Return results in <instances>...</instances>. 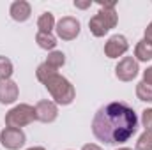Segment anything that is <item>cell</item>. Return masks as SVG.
I'll return each mask as SVG.
<instances>
[{
	"instance_id": "ba28073f",
	"label": "cell",
	"mask_w": 152,
	"mask_h": 150,
	"mask_svg": "<svg viewBox=\"0 0 152 150\" xmlns=\"http://www.w3.org/2000/svg\"><path fill=\"white\" fill-rule=\"evenodd\" d=\"M129 50V42L124 36H112L104 44V55L108 58H118Z\"/></svg>"
},
{
	"instance_id": "52a82bcc",
	"label": "cell",
	"mask_w": 152,
	"mask_h": 150,
	"mask_svg": "<svg viewBox=\"0 0 152 150\" xmlns=\"http://www.w3.org/2000/svg\"><path fill=\"white\" fill-rule=\"evenodd\" d=\"M138 71H140V67H138L136 58L134 57H124L115 67V76L120 81H133L138 76Z\"/></svg>"
},
{
	"instance_id": "ffe728a7",
	"label": "cell",
	"mask_w": 152,
	"mask_h": 150,
	"mask_svg": "<svg viewBox=\"0 0 152 150\" xmlns=\"http://www.w3.org/2000/svg\"><path fill=\"white\" fill-rule=\"evenodd\" d=\"M142 124L145 127V131H152V108H147L142 113Z\"/></svg>"
},
{
	"instance_id": "7a4b0ae2",
	"label": "cell",
	"mask_w": 152,
	"mask_h": 150,
	"mask_svg": "<svg viewBox=\"0 0 152 150\" xmlns=\"http://www.w3.org/2000/svg\"><path fill=\"white\" fill-rule=\"evenodd\" d=\"M44 87L51 94V97L55 99V104L67 106V104H71L75 101V97H76V90H75V87L71 85V81L67 78L60 76L58 73L50 76L44 81Z\"/></svg>"
},
{
	"instance_id": "484cf974",
	"label": "cell",
	"mask_w": 152,
	"mask_h": 150,
	"mask_svg": "<svg viewBox=\"0 0 152 150\" xmlns=\"http://www.w3.org/2000/svg\"><path fill=\"white\" fill-rule=\"evenodd\" d=\"M118 150H131V149H126V147H124V149H118Z\"/></svg>"
},
{
	"instance_id": "9c48e42d",
	"label": "cell",
	"mask_w": 152,
	"mask_h": 150,
	"mask_svg": "<svg viewBox=\"0 0 152 150\" xmlns=\"http://www.w3.org/2000/svg\"><path fill=\"white\" fill-rule=\"evenodd\" d=\"M34 110H36V120L44 124H50L58 117V108L53 101H39Z\"/></svg>"
},
{
	"instance_id": "5bb4252c",
	"label": "cell",
	"mask_w": 152,
	"mask_h": 150,
	"mask_svg": "<svg viewBox=\"0 0 152 150\" xmlns=\"http://www.w3.org/2000/svg\"><path fill=\"white\" fill-rule=\"evenodd\" d=\"M37 28H39V32H48V34H51V30L55 28V18H53L51 12H42V14L39 16Z\"/></svg>"
},
{
	"instance_id": "d4e9b609",
	"label": "cell",
	"mask_w": 152,
	"mask_h": 150,
	"mask_svg": "<svg viewBox=\"0 0 152 150\" xmlns=\"http://www.w3.org/2000/svg\"><path fill=\"white\" fill-rule=\"evenodd\" d=\"M27 150H46V149H42V147H32V149H27Z\"/></svg>"
},
{
	"instance_id": "cb8c5ba5",
	"label": "cell",
	"mask_w": 152,
	"mask_h": 150,
	"mask_svg": "<svg viewBox=\"0 0 152 150\" xmlns=\"http://www.w3.org/2000/svg\"><path fill=\"white\" fill-rule=\"evenodd\" d=\"M81 150H103V149L97 147V145H94V143H87V145H83V149Z\"/></svg>"
},
{
	"instance_id": "e0dca14e",
	"label": "cell",
	"mask_w": 152,
	"mask_h": 150,
	"mask_svg": "<svg viewBox=\"0 0 152 150\" xmlns=\"http://www.w3.org/2000/svg\"><path fill=\"white\" fill-rule=\"evenodd\" d=\"M12 71H14L12 69V62L7 57L0 55V79H11Z\"/></svg>"
},
{
	"instance_id": "d6986e66",
	"label": "cell",
	"mask_w": 152,
	"mask_h": 150,
	"mask_svg": "<svg viewBox=\"0 0 152 150\" xmlns=\"http://www.w3.org/2000/svg\"><path fill=\"white\" fill-rule=\"evenodd\" d=\"M136 150H152V131H145L138 141H136Z\"/></svg>"
},
{
	"instance_id": "44dd1931",
	"label": "cell",
	"mask_w": 152,
	"mask_h": 150,
	"mask_svg": "<svg viewBox=\"0 0 152 150\" xmlns=\"http://www.w3.org/2000/svg\"><path fill=\"white\" fill-rule=\"evenodd\" d=\"M143 81L152 87V67H147V69L143 71Z\"/></svg>"
},
{
	"instance_id": "7c38bea8",
	"label": "cell",
	"mask_w": 152,
	"mask_h": 150,
	"mask_svg": "<svg viewBox=\"0 0 152 150\" xmlns=\"http://www.w3.org/2000/svg\"><path fill=\"white\" fill-rule=\"evenodd\" d=\"M134 57H136V62L152 60V41H147V39L138 41V44L134 48Z\"/></svg>"
},
{
	"instance_id": "8992f818",
	"label": "cell",
	"mask_w": 152,
	"mask_h": 150,
	"mask_svg": "<svg viewBox=\"0 0 152 150\" xmlns=\"http://www.w3.org/2000/svg\"><path fill=\"white\" fill-rule=\"evenodd\" d=\"M55 30H57V36L62 41H73L80 34V21L73 16H64L58 20Z\"/></svg>"
},
{
	"instance_id": "277c9868",
	"label": "cell",
	"mask_w": 152,
	"mask_h": 150,
	"mask_svg": "<svg viewBox=\"0 0 152 150\" xmlns=\"http://www.w3.org/2000/svg\"><path fill=\"white\" fill-rule=\"evenodd\" d=\"M5 125L7 127H14V129H21L28 124H32L36 120V110L30 104H18L12 110L5 113Z\"/></svg>"
},
{
	"instance_id": "603a6c76",
	"label": "cell",
	"mask_w": 152,
	"mask_h": 150,
	"mask_svg": "<svg viewBox=\"0 0 152 150\" xmlns=\"http://www.w3.org/2000/svg\"><path fill=\"white\" fill-rule=\"evenodd\" d=\"M145 39L147 41H152V21L149 23V27L145 28Z\"/></svg>"
},
{
	"instance_id": "30bf717a",
	"label": "cell",
	"mask_w": 152,
	"mask_h": 150,
	"mask_svg": "<svg viewBox=\"0 0 152 150\" xmlns=\"http://www.w3.org/2000/svg\"><path fill=\"white\" fill-rule=\"evenodd\" d=\"M20 95V88L12 79H0V103L12 104Z\"/></svg>"
},
{
	"instance_id": "7402d4cb",
	"label": "cell",
	"mask_w": 152,
	"mask_h": 150,
	"mask_svg": "<svg viewBox=\"0 0 152 150\" xmlns=\"http://www.w3.org/2000/svg\"><path fill=\"white\" fill-rule=\"evenodd\" d=\"M75 5H76V7H80V9H87V7H90V5H92V2H90V0H88V2H78V0H76Z\"/></svg>"
},
{
	"instance_id": "9a60e30c",
	"label": "cell",
	"mask_w": 152,
	"mask_h": 150,
	"mask_svg": "<svg viewBox=\"0 0 152 150\" xmlns=\"http://www.w3.org/2000/svg\"><path fill=\"white\" fill-rule=\"evenodd\" d=\"M136 97L143 103H152V87L145 81H140L136 85Z\"/></svg>"
},
{
	"instance_id": "8fae6325",
	"label": "cell",
	"mask_w": 152,
	"mask_h": 150,
	"mask_svg": "<svg viewBox=\"0 0 152 150\" xmlns=\"http://www.w3.org/2000/svg\"><path fill=\"white\" fill-rule=\"evenodd\" d=\"M9 14H11V18H12L14 21H20V23H21V21H27V20L30 18L32 7H30V4H28L27 0H16V2L11 4Z\"/></svg>"
},
{
	"instance_id": "3957f363",
	"label": "cell",
	"mask_w": 152,
	"mask_h": 150,
	"mask_svg": "<svg viewBox=\"0 0 152 150\" xmlns=\"http://www.w3.org/2000/svg\"><path fill=\"white\" fill-rule=\"evenodd\" d=\"M118 21V16L115 12V2H110V4H101V11L90 18L88 21V28L92 32V36L96 37H103L106 36Z\"/></svg>"
},
{
	"instance_id": "ac0fdd59",
	"label": "cell",
	"mask_w": 152,
	"mask_h": 150,
	"mask_svg": "<svg viewBox=\"0 0 152 150\" xmlns=\"http://www.w3.org/2000/svg\"><path fill=\"white\" fill-rule=\"evenodd\" d=\"M53 74H57V69H53V67L48 66L46 62H42V64L37 67V71H36V76H37V79L41 81V83H44L50 76H53Z\"/></svg>"
},
{
	"instance_id": "2e32d148",
	"label": "cell",
	"mask_w": 152,
	"mask_h": 150,
	"mask_svg": "<svg viewBox=\"0 0 152 150\" xmlns=\"http://www.w3.org/2000/svg\"><path fill=\"white\" fill-rule=\"evenodd\" d=\"M46 64L58 71V69L66 64V55H64L62 51H51V53L48 55V58H46Z\"/></svg>"
},
{
	"instance_id": "6da1fadb",
	"label": "cell",
	"mask_w": 152,
	"mask_h": 150,
	"mask_svg": "<svg viewBox=\"0 0 152 150\" xmlns=\"http://www.w3.org/2000/svg\"><path fill=\"white\" fill-rule=\"evenodd\" d=\"M138 131V117L126 103H108L101 106L92 120V133L106 145L129 141Z\"/></svg>"
},
{
	"instance_id": "4fadbf2b",
	"label": "cell",
	"mask_w": 152,
	"mask_h": 150,
	"mask_svg": "<svg viewBox=\"0 0 152 150\" xmlns=\"http://www.w3.org/2000/svg\"><path fill=\"white\" fill-rule=\"evenodd\" d=\"M36 42H37L39 48H42V50H55V46H57L55 36L53 34H48V32H37Z\"/></svg>"
},
{
	"instance_id": "5b68a950",
	"label": "cell",
	"mask_w": 152,
	"mask_h": 150,
	"mask_svg": "<svg viewBox=\"0 0 152 150\" xmlns=\"http://www.w3.org/2000/svg\"><path fill=\"white\" fill-rule=\"evenodd\" d=\"M27 138H25V133L21 129H14V127H5L2 133H0V143L2 147L7 150H18L25 145Z\"/></svg>"
}]
</instances>
